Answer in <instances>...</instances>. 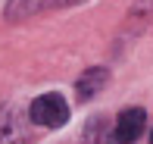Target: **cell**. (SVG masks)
Wrapping results in <instances>:
<instances>
[{
	"label": "cell",
	"instance_id": "obj_7",
	"mask_svg": "<svg viewBox=\"0 0 153 144\" xmlns=\"http://www.w3.org/2000/svg\"><path fill=\"white\" fill-rule=\"evenodd\" d=\"M150 144H153V132H150Z\"/></svg>",
	"mask_w": 153,
	"mask_h": 144
},
{
	"label": "cell",
	"instance_id": "obj_1",
	"mask_svg": "<svg viewBox=\"0 0 153 144\" xmlns=\"http://www.w3.org/2000/svg\"><path fill=\"white\" fill-rule=\"evenodd\" d=\"M28 119L34 125H44V128H59L69 122V104L59 94H41V97L31 100Z\"/></svg>",
	"mask_w": 153,
	"mask_h": 144
},
{
	"label": "cell",
	"instance_id": "obj_6",
	"mask_svg": "<svg viewBox=\"0 0 153 144\" xmlns=\"http://www.w3.org/2000/svg\"><path fill=\"white\" fill-rule=\"evenodd\" d=\"M103 144H128V141H122V138H116V135H109V138L103 141Z\"/></svg>",
	"mask_w": 153,
	"mask_h": 144
},
{
	"label": "cell",
	"instance_id": "obj_4",
	"mask_svg": "<svg viewBox=\"0 0 153 144\" xmlns=\"http://www.w3.org/2000/svg\"><path fill=\"white\" fill-rule=\"evenodd\" d=\"M22 138H25V128L16 107L3 104L0 107V144H22Z\"/></svg>",
	"mask_w": 153,
	"mask_h": 144
},
{
	"label": "cell",
	"instance_id": "obj_5",
	"mask_svg": "<svg viewBox=\"0 0 153 144\" xmlns=\"http://www.w3.org/2000/svg\"><path fill=\"white\" fill-rule=\"evenodd\" d=\"M109 81V72L103 69V66H94V69H88L81 75L78 81H75V91H78V100H91L97 91H100L103 85Z\"/></svg>",
	"mask_w": 153,
	"mask_h": 144
},
{
	"label": "cell",
	"instance_id": "obj_3",
	"mask_svg": "<svg viewBox=\"0 0 153 144\" xmlns=\"http://www.w3.org/2000/svg\"><path fill=\"white\" fill-rule=\"evenodd\" d=\"M144 128H147V113H144L141 107H134V110H122V113H119L113 135L122 138V141H128V144H134L144 135Z\"/></svg>",
	"mask_w": 153,
	"mask_h": 144
},
{
	"label": "cell",
	"instance_id": "obj_2",
	"mask_svg": "<svg viewBox=\"0 0 153 144\" xmlns=\"http://www.w3.org/2000/svg\"><path fill=\"white\" fill-rule=\"evenodd\" d=\"M81 0H10L6 3V19H28V16H38V13H47V10H62V6H75Z\"/></svg>",
	"mask_w": 153,
	"mask_h": 144
}]
</instances>
